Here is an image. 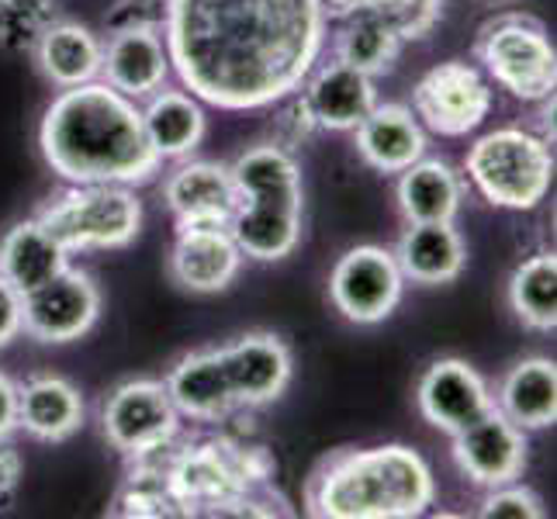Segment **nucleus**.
I'll return each mask as SVG.
<instances>
[{"instance_id":"nucleus-4","label":"nucleus","mask_w":557,"mask_h":519,"mask_svg":"<svg viewBox=\"0 0 557 519\" xmlns=\"http://www.w3.org/2000/svg\"><path fill=\"white\" fill-rule=\"evenodd\" d=\"M236 181V211L228 233L243 257L277 263L292 257L305 233V184L292 149L260 143L228 166Z\"/></svg>"},{"instance_id":"nucleus-17","label":"nucleus","mask_w":557,"mask_h":519,"mask_svg":"<svg viewBox=\"0 0 557 519\" xmlns=\"http://www.w3.org/2000/svg\"><path fill=\"white\" fill-rule=\"evenodd\" d=\"M163 201L181 225H228L236 211L233 170L215 160H184L163 184Z\"/></svg>"},{"instance_id":"nucleus-31","label":"nucleus","mask_w":557,"mask_h":519,"mask_svg":"<svg viewBox=\"0 0 557 519\" xmlns=\"http://www.w3.org/2000/svg\"><path fill=\"white\" fill-rule=\"evenodd\" d=\"M52 22L55 0H0V46L8 52H32Z\"/></svg>"},{"instance_id":"nucleus-7","label":"nucleus","mask_w":557,"mask_h":519,"mask_svg":"<svg viewBox=\"0 0 557 519\" xmlns=\"http://www.w3.org/2000/svg\"><path fill=\"white\" fill-rule=\"evenodd\" d=\"M478 60L492 81L523 104H544L557 87V52L541 22L506 14L478 32Z\"/></svg>"},{"instance_id":"nucleus-21","label":"nucleus","mask_w":557,"mask_h":519,"mask_svg":"<svg viewBox=\"0 0 557 519\" xmlns=\"http://www.w3.org/2000/svg\"><path fill=\"white\" fill-rule=\"evenodd\" d=\"M360 160L377 173H401L426 157V128L406 104H374L354 128Z\"/></svg>"},{"instance_id":"nucleus-1","label":"nucleus","mask_w":557,"mask_h":519,"mask_svg":"<svg viewBox=\"0 0 557 519\" xmlns=\"http://www.w3.org/2000/svg\"><path fill=\"white\" fill-rule=\"evenodd\" d=\"M163 42L184 90L260 111L301 90L325 46L319 0H163Z\"/></svg>"},{"instance_id":"nucleus-6","label":"nucleus","mask_w":557,"mask_h":519,"mask_svg":"<svg viewBox=\"0 0 557 519\" xmlns=\"http://www.w3.org/2000/svg\"><path fill=\"white\" fill-rule=\"evenodd\" d=\"M465 173L488 205L506 211H533L550 190L554 157L544 136L509 125L488 132L468 149Z\"/></svg>"},{"instance_id":"nucleus-14","label":"nucleus","mask_w":557,"mask_h":519,"mask_svg":"<svg viewBox=\"0 0 557 519\" xmlns=\"http://www.w3.org/2000/svg\"><path fill=\"white\" fill-rule=\"evenodd\" d=\"M243 260L228 225H181L170 249V277L190 295H219L239 277Z\"/></svg>"},{"instance_id":"nucleus-33","label":"nucleus","mask_w":557,"mask_h":519,"mask_svg":"<svg viewBox=\"0 0 557 519\" xmlns=\"http://www.w3.org/2000/svg\"><path fill=\"white\" fill-rule=\"evenodd\" d=\"M482 516L485 519H544L547 509H544V498L533 489L509 482V485L488 489L482 503Z\"/></svg>"},{"instance_id":"nucleus-9","label":"nucleus","mask_w":557,"mask_h":519,"mask_svg":"<svg viewBox=\"0 0 557 519\" xmlns=\"http://www.w3.org/2000/svg\"><path fill=\"white\" fill-rule=\"evenodd\" d=\"M492 104L495 98L482 70L465 60L436 63L412 87V114L419 125L444 139H460L482 128Z\"/></svg>"},{"instance_id":"nucleus-8","label":"nucleus","mask_w":557,"mask_h":519,"mask_svg":"<svg viewBox=\"0 0 557 519\" xmlns=\"http://www.w3.org/2000/svg\"><path fill=\"white\" fill-rule=\"evenodd\" d=\"M101 430L108 444L139 460L149 454H163L181 433V412L166 395L163 381L136 378L119 384L101 406Z\"/></svg>"},{"instance_id":"nucleus-2","label":"nucleus","mask_w":557,"mask_h":519,"mask_svg":"<svg viewBox=\"0 0 557 519\" xmlns=\"http://www.w3.org/2000/svg\"><path fill=\"white\" fill-rule=\"evenodd\" d=\"M46 166L66 184L139 187L160 173L143 128V108L111 84L87 81L52 98L38 128Z\"/></svg>"},{"instance_id":"nucleus-15","label":"nucleus","mask_w":557,"mask_h":519,"mask_svg":"<svg viewBox=\"0 0 557 519\" xmlns=\"http://www.w3.org/2000/svg\"><path fill=\"white\" fill-rule=\"evenodd\" d=\"M222 360L239 409H263L277 401L295 374V360L287 343L274 333H246L236 343L222 346Z\"/></svg>"},{"instance_id":"nucleus-23","label":"nucleus","mask_w":557,"mask_h":519,"mask_svg":"<svg viewBox=\"0 0 557 519\" xmlns=\"http://www.w3.org/2000/svg\"><path fill=\"white\" fill-rule=\"evenodd\" d=\"M32 55L46 81L66 90V87H81L87 81H98L104 42L87 25L55 17L42 32V38L35 42Z\"/></svg>"},{"instance_id":"nucleus-10","label":"nucleus","mask_w":557,"mask_h":519,"mask_svg":"<svg viewBox=\"0 0 557 519\" xmlns=\"http://www.w3.org/2000/svg\"><path fill=\"white\" fill-rule=\"evenodd\" d=\"M401 292H406V274L384 246L347 249L330 274V301L343 319L357 325H377L388 319L398 309Z\"/></svg>"},{"instance_id":"nucleus-39","label":"nucleus","mask_w":557,"mask_h":519,"mask_svg":"<svg viewBox=\"0 0 557 519\" xmlns=\"http://www.w3.org/2000/svg\"><path fill=\"white\" fill-rule=\"evenodd\" d=\"M319 8L325 17H339L343 22V17H350V14L368 8V0H319Z\"/></svg>"},{"instance_id":"nucleus-37","label":"nucleus","mask_w":557,"mask_h":519,"mask_svg":"<svg viewBox=\"0 0 557 519\" xmlns=\"http://www.w3.org/2000/svg\"><path fill=\"white\" fill-rule=\"evenodd\" d=\"M22 471H25L22 454L11 444V436H0V503H8L14 495L17 482H22Z\"/></svg>"},{"instance_id":"nucleus-19","label":"nucleus","mask_w":557,"mask_h":519,"mask_svg":"<svg viewBox=\"0 0 557 519\" xmlns=\"http://www.w3.org/2000/svg\"><path fill=\"white\" fill-rule=\"evenodd\" d=\"M163 384H166V395L177 406L181 419L222 422L239 409L222 350H211V346L208 350L184 354L174 368H170Z\"/></svg>"},{"instance_id":"nucleus-38","label":"nucleus","mask_w":557,"mask_h":519,"mask_svg":"<svg viewBox=\"0 0 557 519\" xmlns=\"http://www.w3.org/2000/svg\"><path fill=\"white\" fill-rule=\"evenodd\" d=\"M17 430V384L0 371V436Z\"/></svg>"},{"instance_id":"nucleus-36","label":"nucleus","mask_w":557,"mask_h":519,"mask_svg":"<svg viewBox=\"0 0 557 519\" xmlns=\"http://www.w3.org/2000/svg\"><path fill=\"white\" fill-rule=\"evenodd\" d=\"M22 298H25L22 292H14V287L0 277V350L22 336Z\"/></svg>"},{"instance_id":"nucleus-20","label":"nucleus","mask_w":557,"mask_h":519,"mask_svg":"<svg viewBox=\"0 0 557 519\" xmlns=\"http://www.w3.org/2000/svg\"><path fill=\"white\" fill-rule=\"evenodd\" d=\"M84 395L60 374H35L17 384V430L42 444H63L84 427Z\"/></svg>"},{"instance_id":"nucleus-5","label":"nucleus","mask_w":557,"mask_h":519,"mask_svg":"<svg viewBox=\"0 0 557 519\" xmlns=\"http://www.w3.org/2000/svg\"><path fill=\"white\" fill-rule=\"evenodd\" d=\"M66 254L125 249L143 233V201L125 184H70L35 215Z\"/></svg>"},{"instance_id":"nucleus-3","label":"nucleus","mask_w":557,"mask_h":519,"mask_svg":"<svg viewBox=\"0 0 557 519\" xmlns=\"http://www.w3.org/2000/svg\"><path fill=\"white\" fill-rule=\"evenodd\" d=\"M433 503V468L406 444L325 457L305 492V506L319 519H412Z\"/></svg>"},{"instance_id":"nucleus-29","label":"nucleus","mask_w":557,"mask_h":519,"mask_svg":"<svg viewBox=\"0 0 557 519\" xmlns=\"http://www.w3.org/2000/svg\"><path fill=\"white\" fill-rule=\"evenodd\" d=\"M509 305L516 319L536 333H554L557 325V257L550 249L527 257L509 277Z\"/></svg>"},{"instance_id":"nucleus-12","label":"nucleus","mask_w":557,"mask_h":519,"mask_svg":"<svg viewBox=\"0 0 557 519\" xmlns=\"http://www.w3.org/2000/svg\"><path fill=\"white\" fill-rule=\"evenodd\" d=\"M450 444L454 465L460 474H468V482L478 489L509 485L527 468V436L509 416H503L495 406L468 422L465 430H457Z\"/></svg>"},{"instance_id":"nucleus-35","label":"nucleus","mask_w":557,"mask_h":519,"mask_svg":"<svg viewBox=\"0 0 557 519\" xmlns=\"http://www.w3.org/2000/svg\"><path fill=\"white\" fill-rule=\"evenodd\" d=\"M128 25H157L163 28V0H119L108 14V28H128Z\"/></svg>"},{"instance_id":"nucleus-22","label":"nucleus","mask_w":557,"mask_h":519,"mask_svg":"<svg viewBox=\"0 0 557 519\" xmlns=\"http://www.w3.org/2000/svg\"><path fill=\"white\" fill-rule=\"evenodd\" d=\"M395 260L412 284H450L468 263L465 239L454 222H409L401 233Z\"/></svg>"},{"instance_id":"nucleus-27","label":"nucleus","mask_w":557,"mask_h":519,"mask_svg":"<svg viewBox=\"0 0 557 519\" xmlns=\"http://www.w3.org/2000/svg\"><path fill=\"white\" fill-rule=\"evenodd\" d=\"M398 211L406 222H454L465 201V181L444 160H416L398 173Z\"/></svg>"},{"instance_id":"nucleus-24","label":"nucleus","mask_w":557,"mask_h":519,"mask_svg":"<svg viewBox=\"0 0 557 519\" xmlns=\"http://www.w3.org/2000/svg\"><path fill=\"white\" fill-rule=\"evenodd\" d=\"M70 267V254L49 236V228L38 219H25L11 225L4 239H0V277H4L14 292H35L55 274Z\"/></svg>"},{"instance_id":"nucleus-28","label":"nucleus","mask_w":557,"mask_h":519,"mask_svg":"<svg viewBox=\"0 0 557 519\" xmlns=\"http://www.w3.org/2000/svg\"><path fill=\"white\" fill-rule=\"evenodd\" d=\"M401 38L398 32L381 22L371 11H357L350 17H343V28L336 32V46H333V60L347 63L368 76L392 73L398 55H401Z\"/></svg>"},{"instance_id":"nucleus-30","label":"nucleus","mask_w":557,"mask_h":519,"mask_svg":"<svg viewBox=\"0 0 557 519\" xmlns=\"http://www.w3.org/2000/svg\"><path fill=\"white\" fill-rule=\"evenodd\" d=\"M114 512L119 516H149V519L184 516L181 503L174 498V492H170L166 471L157 460V454L136 460V468L128 471L119 498H114Z\"/></svg>"},{"instance_id":"nucleus-13","label":"nucleus","mask_w":557,"mask_h":519,"mask_svg":"<svg viewBox=\"0 0 557 519\" xmlns=\"http://www.w3.org/2000/svg\"><path fill=\"white\" fill-rule=\"evenodd\" d=\"M416 401L430 427L454 436L478 416H485L495 406V395L488 388V381L478 374L468 360L444 357V360H433L426 374L419 378Z\"/></svg>"},{"instance_id":"nucleus-16","label":"nucleus","mask_w":557,"mask_h":519,"mask_svg":"<svg viewBox=\"0 0 557 519\" xmlns=\"http://www.w3.org/2000/svg\"><path fill=\"white\" fill-rule=\"evenodd\" d=\"M170 76V52L163 42V28L157 25H128L114 28L101 55V81L122 90L132 101L152 98Z\"/></svg>"},{"instance_id":"nucleus-34","label":"nucleus","mask_w":557,"mask_h":519,"mask_svg":"<svg viewBox=\"0 0 557 519\" xmlns=\"http://www.w3.org/2000/svg\"><path fill=\"white\" fill-rule=\"evenodd\" d=\"M284 101H287V108L281 111V119H277V146L295 149V146H301L305 139H309L319 125L312 119L309 104H305V98H298V90L287 94Z\"/></svg>"},{"instance_id":"nucleus-18","label":"nucleus","mask_w":557,"mask_h":519,"mask_svg":"<svg viewBox=\"0 0 557 519\" xmlns=\"http://www.w3.org/2000/svg\"><path fill=\"white\" fill-rule=\"evenodd\" d=\"M301 87H305L301 98L309 104L315 125L330 132H354L368 119V111L377 104L374 76L360 73L339 60L322 63V66L315 63Z\"/></svg>"},{"instance_id":"nucleus-26","label":"nucleus","mask_w":557,"mask_h":519,"mask_svg":"<svg viewBox=\"0 0 557 519\" xmlns=\"http://www.w3.org/2000/svg\"><path fill=\"white\" fill-rule=\"evenodd\" d=\"M495 409L509 416L523 433L547 430L557 422V363L547 357H527L503 378Z\"/></svg>"},{"instance_id":"nucleus-32","label":"nucleus","mask_w":557,"mask_h":519,"mask_svg":"<svg viewBox=\"0 0 557 519\" xmlns=\"http://www.w3.org/2000/svg\"><path fill=\"white\" fill-rule=\"evenodd\" d=\"M381 22H388L401 42H419L426 38L436 22L444 17V0H368V8Z\"/></svg>"},{"instance_id":"nucleus-25","label":"nucleus","mask_w":557,"mask_h":519,"mask_svg":"<svg viewBox=\"0 0 557 519\" xmlns=\"http://www.w3.org/2000/svg\"><path fill=\"white\" fill-rule=\"evenodd\" d=\"M143 128L160 160H187L208 132L205 108L195 94L160 87L143 108Z\"/></svg>"},{"instance_id":"nucleus-11","label":"nucleus","mask_w":557,"mask_h":519,"mask_svg":"<svg viewBox=\"0 0 557 519\" xmlns=\"http://www.w3.org/2000/svg\"><path fill=\"white\" fill-rule=\"evenodd\" d=\"M101 316V292L90 274L66 267L22 298V333L46 346L84 339Z\"/></svg>"}]
</instances>
